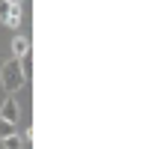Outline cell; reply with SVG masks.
I'll use <instances>...</instances> for the list:
<instances>
[{"mask_svg": "<svg viewBox=\"0 0 158 149\" xmlns=\"http://www.w3.org/2000/svg\"><path fill=\"white\" fill-rule=\"evenodd\" d=\"M18 116H21V105H18L15 98H6V101H3V107H0V119H6V122L15 125Z\"/></svg>", "mask_w": 158, "mask_h": 149, "instance_id": "cell-2", "label": "cell"}, {"mask_svg": "<svg viewBox=\"0 0 158 149\" xmlns=\"http://www.w3.org/2000/svg\"><path fill=\"white\" fill-rule=\"evenodd\" d=\"M9 134H15V125L6 122V119H0V140H3V137H9Z\"/></svg>", "mask_w": 158, "mask_h": 149, "instance_id": "cell-5", "label": "cell"}, {"mask_svg": "<svg viewBox=\"0 0 158 149\" xmlns=\"http://www.w3.org/2000/svg\"><path fill=\"white\" fill-rule=\"evenodd\" d=\"M3 149H24V137H18V134L3 137Z\"/></svg>", "mask_w": 158, "mask_h": 149, "instance_id": "cell-4", "label": "cell"}, {"mask_svg": "<svg viewBox=\"0 0 158 149\" xmlns=\"http://www.w3.org/2000/svg\"><path fill=\"white\" fill-rule=\"evenodd\" d=\"M3 3H6V0H0V6H3Z\"/></svg>", "mask_w": 158, "mask_h": 149, "instance_id": "cell-7", "label": "cell"}, {"mask_svg": "<svg viewBox=\"0 0 158 149\" xmlns=\"http://www.w3.org/2000/svg\"><path fill=\"white\" fill-rule=\"evenodd\" d=\"M24 57H30V39L18 36V39H12V60H24Z\"/></svg>", "mask_w": 158, "mask_h": 149, "instance_id": "cell-3", "label": "cell"}, {"mask_svg": "<svg viewBox=\"0 0 158 149\" xmlns=\"http://www.w3.org/2000/svg\"><path fill=\"white\" fill-rule=\"evenodd\" d=\"M24 81L27 78H24V72H21V63L9 57V60L3 63V69H0V84H3V89H6V93H15V89L24 87Z\"/></svg>", "mask_w": 158, "mask_h": 149, "instance_id": "cell-1", "label": "cell"}, {"mask_svg": "<svg viewBox=\"0 0 158 149\" xmlns=\"http://www.w3.org/2000/svg\"><path fill=\"white\" fill-rule=\"evenodd\" d=\"M6 3H24V0H6Z\"/></svg>", "mask_w": 158, "mask_h": 149, "instance_id": "cell-6", "label": "cell"}]
</instances>
